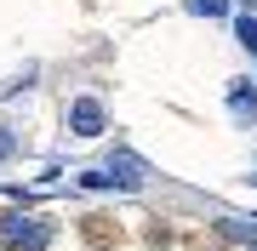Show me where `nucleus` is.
Returning a JSON list of instances; mask_svg holds the SVG:
<instances>
[{"label":"nucleus","mask_w":257,"mask_h":251,"mask_svg":"<svg viewBox=\"0 0 257 251\" xmlns=\"http://www.w3.org/2000/svg\"><path fill=\"white\" fill-rule=\"evenodd\" d=\"M12 154H18V137H12L6 126H0V160H12Z\"/></svg>","instance_id":"423d86ee"},{"label":"nucleus","mask_w":257,"mask_h":251,"mask_svg":"<svg viewBox=\"0 0 257 251\" xmlns=\"http://www.w3.org/2000/svg\"><path fill=\"white\" fill-rule=\"evenodd\" d=\"M63 120L74 126V137H97V131L109 126V109H103L97 97H74L69 109H63Z\"/></svg>","instance_id":"f03ea898"},{"label":"nucleus","mask_w":257,"mask_h":251,"mask_svg":"<svg viewBox=\"0 0 257 251\" xmlns=\"http://www.w3.org/2000/svg\"><path fill=\"white\" fill-rule=\"evenodd\" d=\"M251 251H257V245H251Z\"/></svg>","instance_id":"0eeeda50"},{"label":"nucleus","mask_w":257,"mask_h":251,"mask_svg":"<svg viewBox=\"0 0 257 251\" xmlns=\"http://www.w3.org/2000/svg\"><path fill=\"white\" fill-rule=\"evenodd\" d=\"M234 40L246 52H257V18H234Z\"/></svg>","instance_id":"39448f33"},{"label":"nucleus","mask_w":257,"mask_h":251,"mask_svg":"<svg viewBox=\"0 0 257 251\" xmlns=\"http://www.w3.org/2000/svg\"><path fill=\"white\" fill-rule=\"evenodd\" d=\"M0 234H6V245H18V251H46L52 245V228L40 223V217H6Z\"/></svg>","instance_id":"f257e3e1"},{"label":"nucleus","mask_w":257,"mask_h":251,"mask_svg":"<svg viewBox=\"0 0 257 251\" xmlns=\"http://www.w3.org/2000/svg\"><path fill=\"white\" fill-rule=\"evenodd\" d=\"M194 18H229V0H183Z\"/></svg>","instance_id":"20e7f679"},{"label":"nucleus","mask_w":257,"mask_h":251,"mask_svg":"<svg viewBox=\"0 0 257 251\" xmlns=\"http://www.w3.org/2000/svg\"><path fill=\"white\" fill-rule=\"evenodd\" d=\"M229 114L240 126H257V86H246V80L229 86Z\"/></svg>","instance_id":"7ed1b4c3"}]
</instances>
